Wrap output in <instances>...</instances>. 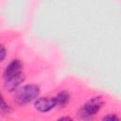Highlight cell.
Instances as JSON below:
<instances>
[{"label": "cell", "instance_id": "6da1fadb", "mask_svg": "<svg viewBox=\"0 0 121 121\" xmlns=\"http://www.w3.org/2000/svg\"><path fill=\"white\" fill-rule=\"evenodd\" d=\"M41 89L36 84H26L15 91L14 102L20 106L30 103L35 100L40 95Z\"/></svg>", "mask_w": 121, "mask_h": 121}, {"label": "cell", "instance_id": "7a4b0ae2", "mask_svg": "<svg viewBox=\"0 0 121 121\" xmlns=\"http://www.w3.org/2000/svg\"><path fill=\"white\" fill-rule=\"evenodd\" d=\"M104 104L103 97L96 95L86 101L78 111V116L81 119H89L95 116L102 108Z\"/></svg>", "mask_w": 121, "mask_h": 121}, {"label": "cell", "instance_id": "3957f363", "mask_svg": "<svg viewBox=\"0 0 121 121\" xmlns=\"http://www.w3.org/2000/svg\"><path fill=\"white\" fill-rule=\"evenodd\" d=\"M34 107L37 111H39L41 112H47L51 111L52 109H54L55 107H57L56 98H55V96L54 97H52V96L39 97L35 100Z\"/></svg>", "mask_w": 121, "mask_h": 121}, {"label": "cell", "instance_id": "277c9868", "mask_svg": "<svg viewBox=\"0 0 121 121\" xmlns=\"http://www.w3.org/2000/svg\"><path fill=\"white\" fill-rule=\"evenodd\" d=\"M21 73H23V63L21 62L20 60H13L5 68L3 73V78L6 80Z\"/></svg>", "mask_w": 121, "mask_h": 121}, {"label": "cell", "instance_id": "5b68a950", "mask_svg": "<svg viewBox=\"0 0 121 121\" xmlns=\"http://www.w3.org/2000/svg\"><path fill=\"white\" fill-rule=\"evenodd\" d=\"M26 76L24 73H21L15 77H12L9 79L5 80L4 87L8 92H15L17 89H19V86L25 81Z\"/></svg>", "mask_w": 121, "mask_h": 121}, {"label": "cell", "instance_id": "8992f818", "mask_svg": "<svg viewBox=\"0 0 121 121\" xmlns=\"http://www.w3.org/2000/svg\"><path fill=\"white\" fill-rule=\"evenodd\" d=\"M55 98H56V102H57V107L58 108H64L70 102L71 95L67 90H62L57 94Z\"/></svg>", "mask_w": 121, "mask_h": 121}, {"label": "cell", "instance_id": "52a82bcc", "mask_svg": "<svg viewBox=\"0 0 121 121\" xmlns=\"http://www.w3.org/2000/svg\"><path fill=\"white\" fill-rule=\"evenodd\" d=\"M0 112L2 115H9L12 112V108L9 104H8V102H6V100L4 99V97H1V103H0Z\"/></svg>", "mask_w": 121, "mask_h": 121}, {"label": "cell", "instance_id": "ba28073f", "mask_svg": "<svg viewBox=\"0 0 121 121\" xmlns=\"http://www.w3.org/2000/svg\"><path fill=\"white\" fill-rule=\"evenodd\" d=\"M102 119L103 120H108V121H117V120H119V117L115 113H109V114L105 115Z\"/></svg>", "mask_w": 121, "mask_h": 121}, {"label": "cell", "instance_id": "9c48e42d", "mask_svg": "<svg viewBox=\"0 0 121 121\" xmlns=\"http://www.w3.org/2000/svg\"><path fill=\"white\" fill-rule=\"evenodd\" d=\"M6 56H7V50H6V48H5L4 45H1V49H0V60L3 61L5 60V58H6Z\"/></svg>", "mask_w": 121, "mask_h": 121}, {"label": "cell", "instance_id": "30bf717a", "mask_svg": "<svg viewBox=\"0 0 121 121\" xmlns=\"http://www.w3.org/2000/svg\"><path fill=\"white\" fill-rule=\"evenodd\" d=\"M59 120H67L68 121V120H72V118L69 116H63V117H60Z\"/></svg>", "mask_w": 121, "mask_h": 121}]
</instances>
